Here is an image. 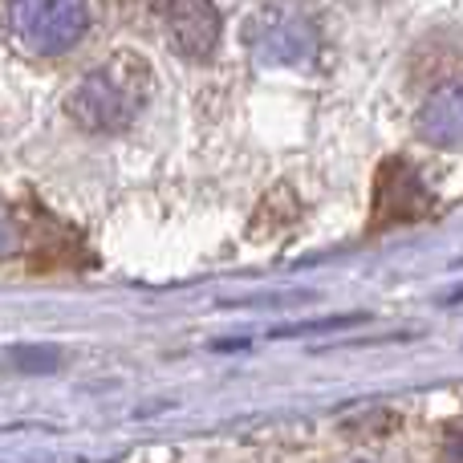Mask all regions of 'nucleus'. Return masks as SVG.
Wrapping results in <instances>:
<instances>
[{"instance_id":"obj_1","label":"nucleus","mask_w":463,"mask_h":463,"mask_svg":"<svg viewBox=\"0 0 463 463\" xmlns=\"http://www.w3.org/2000/svg\"><path fill=\"white\" fill-rule=\"evenodd\" d=\"M151 98V73L135 53H114L106 65L78 81L65 98L70 118L86 130H122L143 114Z\"/></svg>"},{"instance_id":"obj_2","label":"nucleus","mask_w":463,"mask_h":463,"mask_svg":"<svg viewBox=\"0 0 463 463\" xmlns=\"http://www.w3.org/2000/svg\"><path fill=\"white\" fill-rule=\"evenodd\" d=\"M90 16H94L90 5H78V0H21L5 8L13 37L37 57H57L73 49L86 37Z\"/></svg>"},{"instance_id":"obj_3","label":"nucleus","mask_w":463,"mask_h":463,"mask_svg":"<svg viewBox=\"0 0 463 463\" xmlns=\"http://www.w3.org/2000/svg\"><path fill=\"white\" fill-rule=\"evenodd\" d=\"M244 45L260 65H301L317 53V21L297 5H264L248 16Z\"/></svg>"},{"instance_id":"obj_4","label":"nucleus","mask_w":463,"mask_h":463,"mask_svg":"<svg viewBox=\"0 0 463 463\" xmlns=\"http://www.w3.org/2000/svg\"><path fill=\"white\" fill-rule=\"evenodd\" d=\"M163 16H167L171 41H175L179 53L195 57V61L212 57V49H216V41H220V13L216 8L212 5H167Z\"/></svg>"},{"instance_id":"obj_5","label":"nucleus","mask_w":463,"mask_h":463,"mask_svg":"<svg viewBox=\"0 0 463 463\" xmlns=\"http://www.w3.org/2000/svg\"><path fill=\"white\" fill-rule=\"evenodd\" d=\"M419 135L443 151H463V81L435 90L419 114Z\"/></svg>"},{"instance_id":"obj_6","label":"nucleus","mask_w":463,"mask_h":463,"mask_svg":"<svg viewBox=\"0 0 463 463\" xmlns=\"http://www.w3.org/2000/svg\"><path fill=\"white\" fill-rule=\"evenodd\" d=\"M8 244H13V228H8V224H5V220H0V252H5V248H8Z\"/></svg>"}]
</instances>
